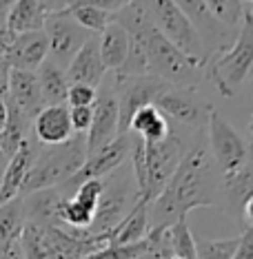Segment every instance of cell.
<instances>
[{
    "label": "cell",
    "instance_id": "1",
    "mask_svg": "<svg viewBox=\"0 0 253 259\" xmlns=\"http://www.w3.org/2000/svg\"><path fill=\"white\" fill-rule=\"evenodd\" d=\"M218 202V168L207 144H193L185 153L173 178L149 204V233H162L180 217Z\"/></svg>",
    "mask_w": 253,
    "mask_h": 259
},
{
    "label": "cell",
    "instance_id": "2",
    "mask_svg": "<svg viewBox=\"0 0 253 259\" xmlns=\"http://www.w3.org/2000/svg\"><path fill=\"white\" fill-rule=\"evenodd\" d=\"M116 25H120L129 33V38L136 40L147 58V73L162 80L171 89H196L204 78V69L191 62L169 45L154 27L151 16L147 11V3H125L111 16Z\"/></svg>",
    "mask_w": 253,
    "mask_h": 259
},
{
    "label": "cell",
    "instance_id": "3",
    "mask_svg": "<svg viewBox=\"0 0 253 259\" xmlns=\"http://www.w3.org/2000/svg\"><path fill=\"white\" fill-rule=\"evenodd\" d=\"M253 64V7L246 3L238 36L225 51H218L204 64V73L213 82L218 93L225 98L235 96L238 87L251 73Z\"/></svg>",
    "mask_w": 253,
    "mask_h": 259
},
{
    "label": "cell",
    "instance_id": "4",
    "mask_svg": "<svg viewBox=\"0 0 253 259\" xmlns=\"http://www.w3.org/2000/svg\"><path fill=\"white\" fill-rule=\"evenodd\" d=\"M85 157H87L85 135L78 133H74L71 140H67L64 144L40 149L36 162H33L25 184H22L20 197L31 195V193L38 191H47V188L62 186L64 182H69L82 168Z\"/></svg>",
    "mask_w": 253,
    "mask_h": 259
},
{
    "label": "cell",
    "instance_id": "5",
    "mask_svg": "<svg viewBox=\"0 0 253 259\" xmlns=\"http://www.w3.org/2000/svg\"><path fill=\"white\" fill-rule=\"evenodd\" d=\"M147 11H149L151 22L160 31V36L169 45H173L185 58H189L191 62H196L204 69L209 54L204 49L200 36L196 33V29H193V25L189 22V18L175 5V0H154V3H147Z\"/></svg>",
    "mask_w": 253,
    "mask_h": 259
},
{
    "label": "cell",
    "instance_id": "6",
    "mask_svg": "<svg viewBox=\"0 0 253 259\" xmlns=\"http://www.w3.org/2000/svg\"><path fill=\"white\" fill-rule=\"evenodd\" d=\"M182 157H185V142L171 131L160 142L144 144V178L138 191L140 202L149 206L160 195L162 188L173 178Z\"/></svg>",
    "mask_w": 253,
    "mask_h": 259
},
{
    "label": "cell",
    "instance_id": "7",
    "mask_svg": "<svg viewBox=\"0 0 253 259\" xmlns=\"http://www.w3.org/2000/svg\"><path fill=\"white\" fill-rule=\"evenodd\" d=\"M207 128H209L207 151L222 178L238 173L244 164H249V149H246L242 135L235 131L215 109L207 122Z\"/></svg>",
    "mask_w": 253,
    "mask_h": 259
},
{
    "label": "cell",
    "instance_id": "8",
    "mask_svg": "<svg viewBox=\"0 0 253 259\" xmlns=\"http://www.w3.org/2000/svg\"><path fill=\"white\" fill-rule=\"evenodd\" d=\"M43 31L47 36V60L54 62L62 71L69 67V62L80 51V47L89 40V36H93V33L76 25L71 16L64 11V7L47 18Z\"/></svg>",
    "mask_w": 253,
    "mask_h": 259
},
{
    "label": "cell",
    "instance_id": "9",
    "mask_svg": "<svg viewBox=\"0 0 253 259\" xmlns=\"http://www.w3.org/2000/svg\"><path fill=\"white\" fill-rule=\"evenodd\" d=\"M167 89H171V87H167L162 80H158L149 73L114 82L116 107H118V135H127L131 117L142 107H151L156 102V98Z\"/></svg>",
    "mask_w": 253,
    "mask_h": 259
},
{
    "label": "cell",
    "instance_id": "10",
    "mask_svg": "<svg viewBox=\"0 0 253 259\" xmlns=\"http://www.w3.org/2000/svg\"><path fill=\"white\" fill-rule=\"evenodd\" d=\"M129 153H131V133L118 135L114 142H109L107 146L98 149L96 153L87 155L82 168L69 182H64L62 186H58V191H60L64 197H71L74 191L82 184V182L100 180L102 175H109V173H114V170H118L122 164H125Z\"/></svg>",
    "mask_w": 253,
    "mask_h": 259
},
{
    "label": "cell",
    "instance_id": "11",
    "mask_svg": "<svg viewBox=\"0 0 253 259\" xmlns=\"http://www.w3.org/2000/svg\"><path fill=\"white\" fill-rule=\"evenodd\" d=\"M154 107L167 117L175 120L178 124H185L189 128H202L207 126L213 107L202 100L196 93V89H167L156 98Z\"/></svg>",
    "mask_w": 253,
    "mask_h": 259
},
{
    "label": "cell",
    "instance_id": "12",
    "mask_svg": "<svg viewBox=\"0 0 253 259\" xmlns=\"http://www.w3.org/2000/svg\"><path fill=\"white\" fill-rule=\"evenodd\" d=\"M138 191H129L127 182L116 180L111 184H104L96 213H93V222L87 228V235H102L114 231L129 215V210L138 204Z\"/></svg>",
    "mask_w": 253,
    "mask_h": 259
},
{
    "label": "cell",
    "instance_id": "13",
    "mask_svg": "<svg viewBox=\"0 0 253 259\" xmlns=\"http://www.w3.org/2000/svg\"><path fill=\"white\" fill-rule=\"evenodd\" d=\"M118 138V107L114 84H100L96 89V102H93V120L89 131L85 133L87 155L107 146Z\"/></svg>",
    "mask_w": 253,
    "mask_h": 259
},
{
    "label": "cell",
    "instance_id": "14",
    "mask_svg": "<svg viewBox=\"0 0 253 259\" xmlns=\"http://www.w3.org/2000/svg\"><path fill=\"white\" fill-rule=\"evenodd\" d=\"M40 149H43V146L29 133L20 142L18 149H16L14 155L9 157L7 168H5V173H3V182H0V206H5V204L20 197L22 184H25V180L33 166V162H36Z\"/></svg>",
    "mask_w": 253,
    "mask_h": 259
},
{
    "label": "cell",
    "instance_id": "15",
    "mask_svg": "<svg viewBox=\"0 0 253 259\" xmlns=\"http://www.w3.org/2000/svg\"><path fill=\"white\" fill-rule=\"evenodd\" d=\"M5 104H7V111H11V113L20 115L22 120H27V122H33V117L45 109L36 73L14 71V69H11Z\"/></svg>",
    "mask_w": 253,
    "mask_h": 259
},
{
    "label": "cell",
    "instance_id": "16",
    "mask_svg": "<svg viewBox=\"0 0 253 259\" xmlns=\"http://www.w3.org/2000/svg\"><path fill=\"white\" fill-rule=\"evenodd\" d=\"M64 7V0L54 3V0H16L11 5L9 18H7V31L11 36L18 33H31L43 31L47 18Z\"/></svg>",
    "mask_w": 253,
    "mask_h": 259
},
{
    "label": "cell",
    "instance_id": "17",
    "mask_svg": "<svg viewBox=\"0 0 253 259\" xmlns=\"http://www.w3.org/2000/svg\"><path fill=\"white\" fill-rule=\"evenodd\" d=\"M5 60L14 71L36 73L38 67L47 60V36L45 31L18 33L11 38V42L5 49Z\"/></svg>",
    "mask_w": 253,
    "mask_h": 259
},
{
    "label": "cell",
    "instance_id": "18",
    "mask_svg": "<svg viewBox=\"0 0 253 259\" xmlns=\"http://www.w3.org/2000/svg\"><path fill=\"white\" fill-rule=\"evenodd\" d=\"M104 73H107V69L100 60L98 36L93 33L80 47V51L74 56L69 67L64 69V78H67V84H85L91 87V89H98L104 82Z\"/></svg>",
    "mask_w": 253,
    "mask_h": 259
},
{
    "label": "cell",
    "instance_id": "19",
    "mask_svg": "<svg viewBox=\"0 0 253 259\" xmlns=\"http://www.w3.org/2000/svg\"><path fill=\"white\" fill-rule=\"evenodd\" d=\"M31 135L38 144L45 146H58L71 140V122H69V109L67 104L58 107H45L31 122Z\"/></svg>",
    "mask_w": 253,
    "mask_h": 259
},
{
    "label": "cell",
    "instance_id": "20",
    "mask_svg": "<svg viewBox=\"0 0 253 259\" xmlns=\"http://www.w3.org/2000/svg\"><path fill=\"white\" fill-rule=\"evenodd\" d=\"M129 42H131L129 33L120 25H116L114 20L98 33L100 60H102L107 71L116 73L122 67V62L127 60V54H129Z\"/></svg>",
    "mask_w": 253,
    "mask_h": 259
},
{
    "label": "cell",
    "instance_id": "21",
    "mask_svg": "<svg viewBox=\"0 0 253 259\" xmlns=\"http://www.w3.org/2000/svg\"><path fill=\"white\" fill-rule=\"evenodd\" d=\"M111 241L109 244H140L149 237V206L138 199V204L129 210V215L122 220L114 231H109Z\"/></svg>",
    "mask_w": 253,
    "mask_h": 259
},
{
    "label": "cell",
    "instance_id": "22",
    "mask_svg": "<svg viewBox=\"0 0 253 259\" xmlns=\"http://www.w3.org/2000/svg\"><path fill=\"white\" fill-rule=\"evenodd\" d=\"M169 120L158 111L154 104L151 107H142L129 122V133L138 135L144 144L160 142L169 135Z\"/></svg>",
    "mask_w": 253,
    "mask_h": 259
},
{
    "label": "cell",
    "instance_id": "23",
    "mask_svg": "<svg viewBox=\"0 0 253 259\" xmlns=\"http://www.w3.org/2000/svg\"><path fill=\"white\" fill-rule=\"evenodd\" d=\"M36 80L45 107H58V104L67 102V89H69L67 78H64L62 69H58L54 62L45 60L40 64L36 71Z\"/></svg>",
    "mask_w": 253,
    "mask_h": 259
},
{
    "label": "cell",
    "instance_id": "24",
    "mask_svg": "<svg viewBox=\"0 0 253 259\" xmlns=\"http://www.w3.org/2000/svg\"><path fill=\"white\" fill-rule=\"evenodd\" d=\"M64 11L71 16V20L78 27H82L89 33H98L111 22V16L107 9H102L98 5V0H71L64 5Z\"/></svg>",
    "mask_w": 253,
    "mask_h": 259
},
{
    "label": "cell",
    "instance_id": "25",
    "mask_svg": "<svg viewBox=\"0 0 253 259\" xmlns=\"http://www.w3.org/2000/svg\"><path fill=\"white\" fill-rule=\"evenodd\" d=\"M25 228V208H22V199L0 206V255L9 248L14 241L20 239V233Z\"/></svg>",
    "mask_w": 253,
    "mask_h": 259
},
{
    "label": "cell",
    "instance_id": "26",
    "mask_svg": "<svg viewBox=\"0 0 253 259\" xmlns=\"http://www.w3.org/2000/svg\"><path fill=\"white\" fill-rule=\"evenodd\" d=\"M222 186H225L227 199L235 204V208L253 202V182H251V164H244L238 173L222 178Z\"/></svg>",
    "mask_w": 253,
    "mask_h": 259
},
{
    "label": "cell",
    "instance_id": "27",
    "mask_svg": "<svg viewBox=\"0 0 253 259\" xmlns=\"http://www.w3.org/2000/svg\"><path fill=\"white\" fill-rule=\"evenodd\" d=\"M167 241L171 257L178 259H196V239L189 231V222L187 217H180L175 224L167 228Z\"/></svg>",
    "mask_w": 253,
    "mask_h": 259
},
{
    "label": "cell",
    "instance_id": "28",
    "mask_svg": "<svg viewBox=\"0 0 253 259\" xmlns=\"http://www.w3.org/2000/svg\"><path fill=\"white\" fill-rule=\"evenodd\" d=\"M20 246L25 252V259H56L49 244H47L45 228L38 224L25 222V228L20 233Z\"/></svg>",
    "mask_w": 253,
    "mask_h": 259
},
{
    "label": "cell",
    "instance_id": "29",
    "mask_svg": "<svg viewBox=\"0 0 253 259\" xmlns=\"http://www.w3.org/2000/svg\"><path fill=\"white\" fill-rule=\"evenodd\" d=\"M204 5H207V11L213 16L218 25H222L225 29H240L246 3H240V0H204Z\"/></svg>",
    "mask_w": 253,
    "mask_h": 259
},
{
    "label": "cell",
    "instance_id": "30",
    "mask_svg": "<svg viewBox=\"0 0 253 259\" xmlns=\"http://www.w3.org/2000/svg\"><path fill=\"white\" fill-rule=\"evenodd\" d=\"M240 237L231 239H196V259H233Z\"/></svg>",
    "mask_w": 253,
    "mask_h": 259
},
{
    "label": "cell",
    "instance_id": "31",
    "mask_svg": "<svg viewBox=\"0 0 253 259\" xmlns=\"http://www.w3.org/2000/svg\"><path fill=\"white\" fill-rule=\"evenodd\" d=\"M147 250H149V239L140 241V244H129V246L107 244L100 250L91 252V255L82 259H140L142 255H147Z\"/></svg>",
    "mask_w": 253,
    "mask_h": 259
},
{
    "label": "cell",
    "instance_id": "32",
    "mask_svg": "<svg viewBox=\"0 0 253 259\" xmlns=\"http://www.w3.org/2000/svg\"><path fill=\"white\" fill-rule=\"evenodd\" d=\"M104 182L102 180H87L74 191L71 199H76L78 204H82L85 208H89L91 213H96V206L100 202V195H102Z\"/></svg>",
    "mask_w": 253,
    "mask_h": 259
},
{
    "label": "cell",
    "instance_id": "33",
    "mask_svg": "<svg viewBox=\"0 0 253 259\" xmlns=\"http://www.w3.org/2000/svg\"><path fill=\"white\" fill-rule=\"evenodd\" d=\"M96 102V89L85 84H69L67 89V109H82V107H93Z\"/></svg>",
    "mask_w": 253,
    "mask_h": 259
},
{
    "label": "cell",
    "instance_id": "34",
    "mask_svg": "<svg viewBox=\"0 0 253 259\" xmlns=\"http://www.w3.org/2000/svg\"><path fill=\"white\" fill-rule=\"evenodd\" d=\"M149 250L147 255H142L140 259H169L171 257V250H169V241H167V231L162 233H149Z\"/></svg>",
    "mask_w": 253,
    "mask_h": 259
},
{
    "label": "cell",
    "instance_id": "35",
    "mask_svg": "<svg viewBox=\"0 0 253 259\" xmlns=\"http://www.w3.org/2000/svg\"><path fill=\"white\" fill-rule=\"evenodd\" d=\"M93 120V107H82V109H69V122H71V131L78 135H85L91 126Z\"/></svg>",
    "mask_w": 253,
    "mask_h": 259
},
{
    "label": "cell",
    "instance_id": "36",
    "mask_svg": "<svg viewBox=\"0 0 253 259\" xmlns=\"http://www.w3.org/2000/svg\"><path fill=\"white\" fill-rule=\"evenodd\" d=\"M233 259H253V228H244V233L240 235V246Z\"/></svg>",
    "mask_w": 253,
    "mask_h": 259
},
{
    "label": "cell",
    "instance_id": "37",
    "mask_svg": "<svg viewBox=\"0 0 253 259\" xmlns=\"http://www.w3.org/2000/svg\"><path fill=\"white\" fill-rule=\"evenodd\" d=\"M9 75H11V67L5 58H0V98L7 96L9 89Z\"/></svg>",
    "mask_w": 253,
    "mask_h": 259
},
{
    "label": "cell",
    "instance_id": "38",
    "mask_svg": "<svg viewBox=\"0 0 253 259\" xmlns=\"http://www.w3.org/2000/svg\"><path fill=\"white\" fill-rule=\"evenodd\" d=\"M14 0H0V33L7 31V18H9V11Z\"/></svg>",
    "mask_w": 253,
    "mask_h": 259
},
{
    "label": "cell",
    "instance_id": "39",
    "mask_svg": "<svg viewBox=\"0 0 253 259\" xmlns=\"http://www.w3.org/2000/svg\"><path fill=\"white\" fill-rule=\"evenodd\" d=\"M0 259H25V252H22V246H20V239L14 241L7 250L0 255Z\"/></svg>",
    "mask_w": 253,
    "mask_h": 259
},
{
    "label": "cell",
    "instance_id": "40",
    "mask_svg": "<svg viewBox=\"0 0 253 259\" xmlns=\"http://www.w3.org/2000/svg\"><path fill=\"white\" fill-rule=\"evenodd\" d=\"M5 120H7V104H5V98H0V128L5 126Z\"/></svg>",
    "mask_w": 253,
    "mask_h": 259
},
{
    "label": "cell",
    "instance_id": "41",
    "mask_svg": "<svg viewBox=\"0 0 253 259\" xmlns=\"http://www.w3.org/2000/svg\"><path fill=\"white\" fill-rule=\"evenodd\" d=\"M7 162H9V157L5 155V153H0V182H3V173H5V168H7Z\"/></svg>",
    "mask_w": 253,
    "mask_h": 259
},
{
    "label": "cell",
    "instance_id": "42",
    "mask_svg": "<svg viewBox=\"0 0 253 259\" xmlns=\"http://www.w3.org/2000/svg\"><path fill=\"white\" fill-rule=\"evenodd\" d=\"M11 38H14V36H11V33H9V31L0 33V40H5V42H11Z\"/></svg>",
    "mask_w": 253,
    "mask_h": 259
},
{
    "label": "cell",
    "instance_id": "43",
    "mask_svg": "<svg viewBox=\"0 0 253 259\" xmlns=\"http://www.w3.org/2000/svg\"><path fill=\"white\" fill-rule=\"evenodd\" d=\"M7 45H9V42H5V40H0V58L5 56V49H7Z\"/></svg>",
    "mask_w": 253,
    "mask_h": 259
},
{
    "label": "cell",
    "instance_id": "44",
    "mask_svg": "<svg viewBox=\"0 0 253 259\" xmlns=\"http://www.w3.org/2000/svg\"><path fill=\"white\" fill-rule=\"evenodd\" d=\"M169 259H178V257H169Z\"/></svg>",
    "mask_w": 253,
    "mask_h": 259
}]
</instances>
